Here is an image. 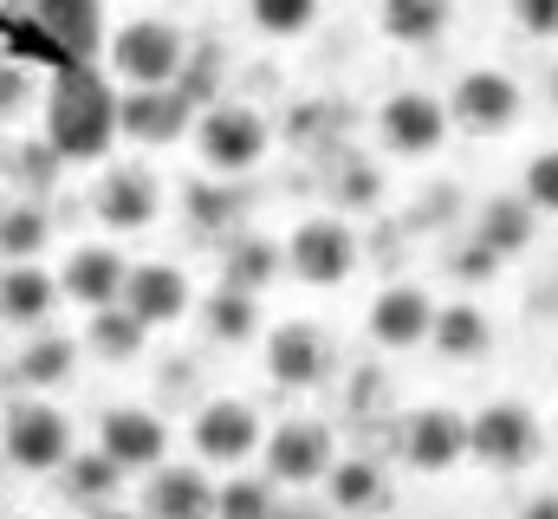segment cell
Segmentation results:
<instances>
[{
    "instance_id": "obj_1",
    "label": "cell",
    "mask_w": 558,
    "mask_h": 519,
    "mask_svg": "<svg viewBox=\"0 0 558 519\" xmlns=\"http://www.w3.org/2000/svg\"><path fill=\"white\" fill-rule=\"evenodd\" d=\"M46 143L65 169H92L118 143V79L98 59L52 65L46 79Z\"/></svg>"
},
{
    "instance_id": "obj_2",
    "label": "cell",
    "mask_w": 558,
    "mask_h": 519,
    "mask_svg": "<svg viewBox=\"0 0 558 519\" xmlns=\"http://www.w3.org/2000/svg\"><path fill=\"white\" fill-rule=\"evenodd\" d=\"M98 59H105V72L118 85H175L182 65H189V33L175 20H162V13H137V20L105 33Z\"/></svg>"
},
{
    "instance_id": "obj_3",
    "label": "cell",
    "mask_w": 558,
    "mask_h": 519,
    "mask_svg": "<svg viewBox=\"0 0 558 519\" xmlns=\"http://www.w3.org/2000/svg\"><path fill=\"white\" fill-rule=\"evenodd\" d=\"M195 156H202L208 176L241 182V176H254V169L274 156V124H267L254 105H241V98H215V105L195 118Z\"/></svg>"
},
{
    "instance_id": "obj_4",
    "label": "cell",
    "mask_w": 558,
    "mask_h": 519,
    "mask_svg": "<svg viewBox=\"0 0 558 519\" xmlns=\"http://www.w3.org/2000/svg\"><path fill=\"white\" fill-rule=\"evenodd\" d=\"M0 455H7L13 474H59V461L72 455V422H65V409L20 389V396L0 409Z\"/></svg>"
},
{
    "instance_id": "obj_5",
    "label": "cell",
    "mask_w": 558,
    "mask_h": 519,
    "mask_svg": "<svg viewBox=\"0 0 558 519\" xmlns=\"http://www.w3.org/2000/svg\"><path fill=\"white\" fill-rule=\"evenodd\" d=\"M539 415L526 409V402H513V396H500V402H487V409H474L468 415V461H481L487 474H520V468H533V455H539Z\"/></svg>"
},
{
    "instance_id": "obj_6",
    "label": "cell",
    "mask_w": 558,
    "mask_h": 519,
    "mask_svg": "<svg viewBox=\"0 0 558 519\" xmlns=\"http://www.w3.org/2000/svg\"><path fill=\"white\" fill-rule=\"evenodd\" d=\"M286 254V273L299 279V286H344L351 273H357V260H364V248H357V234H351V221H338V215H312V221H299L292 228V241L279 248Z\"/></svg>"
},
{
    "instance_id": "obj_7",
    "label": "cell",
    "mask_w": 558,
    "mask_h": 519,
    "mask_svg": "<svg viewBox=\"0 0 558 519\" xmlns=\"http://www.w3.org/2000/svg\"><path fill=\"white\" fill-rule=\"evenodd\" d=\"M189 442H195V461H208V468H241V461L260 455L267 422H260L254 402H241V396H215V402L195 409Z\"/></svg>"
},
{
    "instance_id": "obj_8",
    "label": "cell",
    "mask_w": 558,
    "mask_h": 519,
    "mask_svg": "<svg viewBox=\"0 0 558 519\" xmlns=\"http://www.w3.org/2000/svg\"><path fill=\"white\" fill-rule=\"evenodd\" d=\"M520 111H526V98L500 65H474L448 92V124L468 130V136H500V130L520 124Z\"/></svg>"
},
{
    "instance_id": "obj_9",
    "label": "cell",
    "mask_w": 558,
    "mask_h": 519,
    "mask_svg": "<svg viewBox=\"0 0 558 519\" xmlns=\"http://www.w3.org/2000/svg\"><path fill=\"white\" fill-rule=\"evenodd\" d=\"M260 461H267V481H274V487H312V481H325V468L338 461V442H331L325 422L292 415V422L267 429Z\"/></svg>"
},
{
    "instance_id": "obj_10",
    "label": "cell",
    "mask_w": 558,
    "mask_h": 519,
    "mask_svg": "<svg viewBox=\"0 0 558 519\" xmlns=\"http://www.w3.org/2000/svg\"><path fill=\"white\" fill-rule=\"evenodd\" d=\"M92 215H98L111 234H143V228H156V215H162V182H156V169H149V162H111V169L98 176V189H92Z\"/></svg>"
},
{
    "instance_id": "obj_11",
    "label": "cell",
    "mask_w": 558,
    "mask_h": 519,
    "mask_svg": "<svg viewBox=\"0 0 558 519\" xmlns=\"http://www.w3.org/2000/svg\"><path fill=\"white\" fill-rule=\"evenodd\" d=\"M189 124H195V98L182 85H124L118 92V136H131V143L162 149V143H182Z\"/></svg>"
},
{
    "instance_id": "obj_12",
    "label": "cell",
    "mask_w": 558,
    "mask_h": 519,
    "mask_svg": "<svg viewBox=\"0 0 558 519\" xmlns=\"http://www.w3.org/2000/svg\"><path fill=\"white\" fill-rule=\"evenodd\" d=\"M98 448L124 468V474H149L169 461V422L143 402H111L98 415Z\"/></svg>"
},
{
    "instance_id": "obj_13",
    "label": "cell",
    "mask_w": 558,
    "mask_h": 519,
    "mask_svg": "<svg viewBox=\"0 0 558 519\" xmlns=\"http://www.w3.org/2000/svg\"><path fill=\"white\" fill-rule=\"evenodd\" d=\"M441 136H448V105H441V98H428V92H390V98H384V111H377V143H384L390 156L422 162V156L441 149Z\"/></svg>"
},
{
    "instance_id": "obj_14",
    "label": "cell",
    "mask_w": 558,
    "mask_h": 519,
    "mask_svg": "<svg viewBox=\"0 0 558 519\" xmlns=\"http://www.w3.org/2000/svg\"><path fill=\"white\" fill-rule=\"evenodd\" d=\"M26 20L46 33L52 59L72 65V59H98L105 52V0H26Z\"/></svg>"
},
{
    "instance_id": "obj_15",
    "label": "cell",
    "mask_w": 558,
    "mask_h": 519,
    "mask_svg": "<svg viewBox=\"0 0 558 519\" xmlns=\"http://www.w3.org/2000/svg\"><path fill=\"white\" fill-rule=\"evenodd\" d=\"M124 305L149 331H169V325H182L195 312V286H189V273L175 260H137L124 273Z\"/></svg>"
},
{
    "instance_id": "obj_16",
    "label": "cell",
    "mask_w": 558,
    "mask_h": 519,
    "mask_svg": "<svg viewBox=\"0 0 558 519\" xmlns=\"http://www.w3.org/2000/svg\"><path fill=\"white\" fill-rule=\"evenodd\" d=\"M331 338L312 325V318H286L267 331V377L279 389H318L331 377Z\"/></svg>"
},
{
    "instance_id": "obj_17",
    "label": "cell",
    "mask_w": 558,
    "mask_h": 519,
    "mask_svg": "<svg viewBox=\"0 0 558 519\" xmlns=\"http://www.w3.org/2000/svg\"><path fill=\"white\" fill-rule=\"evenodd\" d=\"M397 448H403V468H416V474H448V468L468 461V415L428 402V409H416V415L403 422Z\"/></svg>"
},
{
    "instance_id": "obj_18",
    "label": "cell",
    "mask_w": 558,
    "mask_h": 519,
    "mask_svg": "<svg viewBox=\"0 0 558 519\" xmlns=\"http://www.w3.org/2000/svg\"><path fill=\"white\" fill-rule=\"evenodd\" d=\"M124 273H131V260L118 254L111 241H78L72 254L59 260V299L85 305V312L118 305L124 299Z\"/></svg>"
},
{
    "instance_id": "obj_19",
    "label": "cell",
    "mask_w": 558,
    "mask_h": 519,
    "mask_svg": "<svg viewBox=\"0 0 558 519\" xmlns=\"http://www.w3.org/2000/svg\"><path fill=\"white\" fill-rule=\"evenodd\" d=\"M59 305H65L59 273H46L39 260H7L0 266V325L7 331H39V325H52Z\"/></svg>"
},
{
    "instance_id": "obj_20",
    "label": "cell",
    "mask_w": 558,
    "mask_h": 519,
    "mask_svg": "<svg viewBox=\"0 0 558 519\" xmlns=\"http://www.w3.org/2000/svg\"><path fill=\"white\" fill-rule=\"evenodd\" d=\"M143 519H215V481L208 468L162 461L143 474Z\"/></svg>"
},
{
    "instance_id": "obj_21",
    "label": "cell",
    "mask_w": 558,
    "mask_h": 519,
    "mask_svg": "<svg viewBox=\"0 0 558 519\" xmlns=\"http://www.w3.org/2000/svg\"><path fill=\"white\" fill-rule=\"evenodd\" d=\"M78 358H85V345H78V338H65V331L39 325V331H26V345L13 351L7 377L26 389V396H46V389H65L72 377H78Z\"/></svg>"
},
{
    "instance_id": "obj_22",
    "label": "cell",
    "mask_w": 558,
    "mask_h": 519,
    "mask_svg": "<svg viewBox=\"0 0 558 519\" xmlns=\"http://www.w3.org/2000/svg\"><path fill=\"white\" fill-rule=\"evenodd\" d=\"M371 345L377 351H416L428 345V325H435V299L422 286H384L371 299Z\"/></svg>"
},
{
    "instance_id": "obj_23",
    "label": "cell",
    "mask_w": 558,
    "mask_h": 519,
    "mask_svg": "<svg viewBox=\"0 0 558 519\" xmlns=\"http://www.w3.org/2000/svg\"><path fill=\"white\" fill-rule=\"evenodd\" d=\"M474 241H481L487 254L507 266V260H520L533 241H539V208H533L526 195H494V202H481Z\"/></svg>"
},
{
    "instance_id": "obj_24",
    "label": "cell",
    "mask_w": 558,
    "mask_h": 519,
    "mask_svg": "<svg viewBox=\"0 0 558 519\" xmlns=\"http://www.w3.org/2000/svg\"><path fill=\"white\" fill-rule=\"evenodd\" d=\"M52 481H59L65 507L92 514V507H111V500L124 494V481H131V474H124V468H118V461H111L105 448H85V455L72 448V455L59 461V474H52Z\"/></svg>"
},
{
    "instance_id": "obj_25",
    "label": "cell",
    "mask_w": 558,
    "mask_h": 519,
    "mask_svg": "<svg viewBox=\"0 0 558 519\" xmlns=\"http://www.w3.org/2000/svg\"><path fill=\"white\" fill-rule=\"evenodd\" d=\"M85 351H92L98 364L124 371V364H137L143 351H149V325H143L124 299H118V305H98V312H85Z\"/></svg>"
},
{
    "instance_id": "obj_26",
    "label": "cell",
    "mask_w": 558,
    "mask_h": 519,
    "mask_svg": "<svg viewBox=\"0 0 558 519\" xmlns=\"http://www.w3.org/2000/svg\"><path fill=\"white\" fill-rule=\"evenodd\" d=\"M384 494H390V481H384L377 455H338L325 468V507L331 514H371V507H384Z\"/></svg>"
},
{
    "instance_id": "obj_27",
    "label": "cell",
    "mask_w": 558,
    "mask_h": 519,
    "mask_svg": "<svg viewBox=\"0 0 558 519\" xmlns=\"http://www.w3.org/2000/svg\"><path fill=\"white\" fill-rule=\"evenodd\" d=\"M182 215H189V228H195V234H208V241H228V234H241L247 195H241V182H228V176H208V182H189V189H182Z\"/></svg>"
},
{
    "instance_id": "obj_28",
    "label": "cell",
    "mask_w": 558,
    "mask_h": 519,
    "mask_svg": "<svg viewBox=\"0 0 558 519\" xmlns=\"http://www.w3.org/2000/svg\"><path fill=\"white\" fill-rule=\"evenodd\" d=\"M428 345H435L448 364H474V358H487V345H494V325H487V312H481L474 299H454V305H435Z\"/></svg>"
},
{
    "instance_id": "obj_29",
    "label": "cell",
    "mask_w": 558,
    "mask_h": 519,
    "mask_svg": "<svg viewBox=\"0 0 558 519\" xmlns=\"http://www.w3.org/2000/svg\"><path fill=\"white\" fill-rule=\"evenodd\" d=\"M195 318L215 345H254L260 338V292L241 286H215L208 299H195Z\"/></svg>"
},
{
    "instance_id": "obj_30",
    "label": "cell",
    "mask_w": 558,
    "mask_h": 519,
    "mask_svg": "<svg viewBox=\"0 0 558 519\" xmlns=\"http://www.w3.org/2000/svg\"><path fill=\"white\" fill-rule=\"evenodd\" d=\"M279 273H286V254L267 234H228L221 248V286H241V292H267Z\"/></svg>"
},
{
    "instance_id": "obj_31",
    "label": "cell",
    "mask_w": 558,
    "mask_h": 519,
    "mask_svg": "<svg viewBox=\"0 0 558 519\" xmlns=\"http://www.w3.org/2000/svg\"><path fill=\"white\" fill-rule=\"evenodd\" d=\"M448 0H377V26L397 46H435L448 33Z\"/></svg>"
},
{
    "instance_id": "obj_32",
    "label": "cell",
    "mask_w": 558,
    "mask_h": 519,
    "mask_svg": "<svg viewBox=\"0 0 558 519\" xmlns=\"http://www.w3.org/2000/svg\"><path fill=\"white\" fill-rule=\"evenodd\" d=\"M52 241V215L39 208V195H20L0 208V260H39Z\"/></svg>"
},
{
    "instance_id": "obj_33",
    "label": "cell",
    "mask_w": 558,
    "mask_h": 519,
    "mask_svg": "<svg viewBox=\"0 0 558 519\" xmlns=\"http://www.w3.org/2000/svg\"><path fill=\"white\" fill-rule=\"evenodd\" d=\"M279 514V487L267 474H228L215 481V519H274Z\"/></svg>"
},
{
    "instance_id": "obj_34",
    "label": "cell",
    "mask_w": 558,
    "mask_h": 519,
    "mask_svg": "<svg viewBox=\"0 0 558 519\" xmlns=\"http://www.w3.org/2000/svg\"><path fill=\"white\" fill-rule=\"evenodd\" d=\"M318 7L325 0H247V20L267 39H305L318 26Z\"/></svg>"
},
{
    "instance_id": "obj_35",
    "label": "cell",
    "mask_w": 558,
    "mask_h": 519,
    "mask_svg": "<svg viewBox=\"0 0 558 519\" xmlns=\"http://www.w3.org/2000/svg\"><path fill=\"white\" fill-rule=\"evenodd\" d=\"M59 169H65V162H59V149H52L46 136H39V143H20V149L0 162V176H13L26 195H46V189L59 182Z\"/></svg>"
},
{
    "instance_id": "obj_36",
    "label": "cell",
    "mask_w": 558,
    "mask_h": 519,
    "mask_svg": "<svg viewBox=\"0 0 558 519\" xmlns=\"http://www.w3.org/2000/svg\"><path fill=\"white\" fill-rule=\"evenodd\" d=\"M539 215H558V149H539L533 162H526V189H520Z\"/></svg>"
},
{
    "instance_id": "obj_37",
    "label": "cell",
    "mask_w": 558,
    "mask_h": 519,
    "mask_svg": "<svg viewBox=\"0 0 558 519\" xmlns=\"http://www.w3.org/2000/svg\"><path fill=\"white\" fill-rule=\"evenodd\" d=\"M26 105H33V72H26L20 59L0 52V124H13Z\"/></svg>"
},
{
    "instance_id": "obj_38",
    "label": "cell",
    "mask_w": 558,
    "mask_h": 519,
    "mask_svg": "<svg viewBox=\"0 0 558 519\" xmlns=\"http://www.w3.org/2000/svg\"><path fill=\"white\" fill-rule=\"evenodd\" d=\"M507 13L526 39H558V0H507Z\"/></svg>"
},
{
    "instance_id": "obj_39",
    "label": "cell",
    "mask_w": 558,
    "mask_h": 519,
    "mask_svg": "<svg viewBox=\"0 0 558 519\" xmlns=\"http://www.w3.org/2000/svg\"><path fill=\"white\" fill-rule=\"evenodd\" d=\"M448 266H454V279H461V286H487V279L500 273V260L487 254L481 241H468V248H461V254L448 260Z\"/></svg>"
},
{
    "instance_id": "obj_40",
    "label": "cell",
    "mask_w": 558,
    "mask_h": 519,
    "mask_svg": "<svg viewBox=\"0 0 558 519\" xmlns=\"http://www.w3.org/2000/svg\"><path fill=\"white\" fill-rule=\"evenodd\" d=\"M520 519H558V494H533V500L520 507Z\"/></svg>"
},
{
    "instance_id": "obj_41",
    "label": "cell",
    "mask_w": 558,
    "mask_h": 519,
    "mask_svg": "<svg viewBox=\"0 0 558 519\" xmlns=\"http://www.w3.org/2000/svg\"><path fill=\"white\" fill-rule=\"evenodd\" d=\"M274 519H331V507H279Z\"/></svg>"
},
{
    "instance_id": "obj_42",
    "label": "cell",
    "mask_w": 558,
    "mask_h": 519,
    "mask_svg": "<svg viewBox=\"0 0 558 519\" xmlns=\"http://www.w3.org/2000/svg\"><path fill=\"white\" fill-rule=\"evenodd\" d=\"M85 519H137V514H124V507L111 500V507H92V514H85Z\"/></svg>"
},
{
    "instance_id": "obj_43",
    "label": "cell",
    "mask_w": 558,
    "mask_h": 519,
    "mask_svg": "<svg viewBox=\"0 0 558 519\" xmlns=\"http://www.w3.org/2000/svg\"><path fill=\"white\" fill-rule=\"evenodd\" d=\"M553 105H558V65H553Z\"/></svg>"
},
{
    "instance_id": "obj_44",
    "label": "cell",
    "mask_w": 558,
    "mask_h": 519,
    "mask_svg": "<svg viewBox=\"0 0 558 519\" xmlns=\"http://www.w3.org/2000/svg\"><path fill=\"white\" fill-rule=\"evenodd\" d=\"M0 266H7V260H0Z\"/></svg>"
}]
</instances>
